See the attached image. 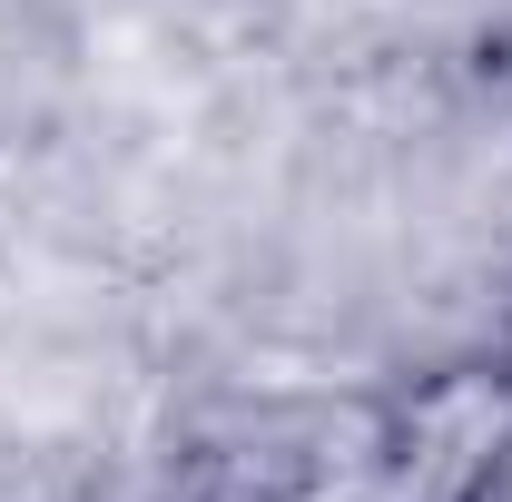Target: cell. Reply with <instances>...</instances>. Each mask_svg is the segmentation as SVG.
<instances>
[{
  "label": "cell",
  "mask_w": 512,
  "mask_h": 502,
  "mask_svg": "<svg viewBox=\"0 0 512 502\" xmlns=\"http://www.w3.org/2000/svg\"><path fill=\"white\" fill-rule=\"evenodd\" d=\"M512 483V365H434L276 404L207 443L178 502H493Z\"/></svg>",
  "instance_id": "obj_1"
},
{
  "label": "cell",
  "mask_w": 512,
  "mask_h": 502,
  "mask_svg": "<svg viewBox=\"0 0 512 502\" xmlns=\"http://www.w3.org/2000/svg\"><path fill=\"white\" fill-rule=\"evenodd\" d=\"M503 365H512V345H503Z\"/></svg>",
  "instance_id": "obj_2"
}]
</instances>
